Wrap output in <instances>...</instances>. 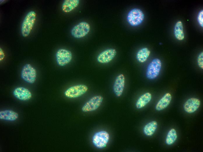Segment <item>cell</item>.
<instances>
[{
  "label": "cell",
  "instance_id": "44dd1931",
  "mask_svg": "<svg viewBox=\"0 0 203 152\" xmlns=\"http://www.w3.org/2000/svg\"><path fill=\"white\" fill-rule=\"evenodd\" d=\"M177 136L176 130L174 128L171 129L168 132L166 139V143L168 145L173 144L176 140Z\"/></svg>",
  "mask_w": 203,
  "mask_h": 152
},
{
  "label": "cell",
  "instance_id": "2e32d148",
  "mask_svg": "<svg viewBox=\"0 0 203 152\" xmlns=\"http://www.w3.org/2000/svg\"><path fill=\"white\" fill-rule=\"evenodd\" d=\"M18 117V114L11 110H5L0 112V119L1 120L13 121Z\"/></svg>",
  "mask_w": 203,
  "mask_h": 152
},
{
  "label": "cell",
  "instance_id": "ac0fdd59",
  "mask_svg": "<svg viewBox=\"0 0 203 152\" xmlns=\"http://www.w3.org/2000/svg\"><path fill=\"white\" fill-rule=\"evenodd\" d=\"M174 34L176 38L179 41L183 40L184 38L183 25L182 21H178L175 23L174 28Z\"/></svg>",
  "mask_w": 203,
  "mask_h": 152
},
{
  "label": "cell",
  "instance_id": "e0dca14e",
  "mask_svg": "<svg viewBox=\"0 0 203 152\" xmlns=\"http://www.w3.org/2000/svg\"><path fill=\"white\" fill-rule=\"evenodd\" d=\"M152 99V95L149 92H146L141 95L137 100L136 103V107L138 109H140L145 106Z\"/></svg>",
  "mask_w": 203,
  "mask_h": 152
},
{
  "label": "cell",
  "instance_id": "9a60e30c",
  "mask_svg": "<svg viewBox=\"0 0 203 152\" xmlns=\"http://www.w3.org/2000/svg\"><path fill=\"white\" fill-rule=\"evenodd\" d=\"M79 3V0H64L62 5V10L64 13L70 12L76 8Z\"/></svg>",
  "mask_w": 203,
  "mask_h": 152
},
{
  "label": "cell",
  "instance_id": "5bb4252c",
  "mask_svg": "<svg viewBox=\"0 0 203 152\" xmlns=\"http://www.w3.org/2000/svg\"><path fill=\"white\" fill-rule=\"evenodd\" d=\"M172 98L170 93H166L157 103L155 106L156 110L160 111L166 108L170 104Z\"/></svg>",
  "mask_w": 203,
  "mask_h": 152
},
{
  "label": "cell",
  "instance_id": "30bf717a",
  "mask_svg": "<svg viewBox=\"0 0 203 152\" xmlns=\"http://www.w3.org/2000/svg\"><path fill=\"white\" fill-rule=\"evenodd\" d=\"M117 54L116 50L113 48L106 49L100 53L97 57L98 62L102 64L107 63L111 61Z\"/></svg>",
  "mask_w": 203,
  "mask_h": 152
},
{
  "label": "cell",
  "instance_id": "7c38bea8",
  "mask_svg": "<svg viewBox=\"0 0 203 152\" xmlns=\"http://www.w3.org/2000/svg\"><path fill=\"white\" fill-rule=\"evenodd\" d=\"M200 101L199 99L192 97L186 101L183 107L186 112L191 113L196 111L200 107Z\"/></svg>",
  "mask_w": 203,
  "mask_h": 152
},
{
  "label": "cell",
  "instance_id": "5b68a950",
  "mask_svg": "<svg viewBox=\"0 0 203 152\" xmlns=\"http://www.w3.org/2000/svg\"><path fill=\"white\" fill-rule=\"evenodd\" d=\"M109 139V135L106 131L102 130L95 133L92 138V142L97 148H102L105 147Z\"/></svg>",
  "mask_w": 203,
  "mask_h": 152
},
{
  "label": "cell",
  "instance_id": "277c9868",
  "mask_svg": "<svg viewBox=\"0 0 203 152\" xmlns=\"http://www.w3.org/2000/svg\"><path fill=\"white\" fill-rule=\"evenodd\" d=\"M37 76L36 69L29 64H26L22 67L21 72L22 79L29 84H33L35 81Z\"/></svg>",
  "mask_w": 203,
  "mask_h": 152
},
{
  "label": "cell",
  "instance_id": "8fae6325",
  "mask_svg": "<svg viewBox=\"0 0 203 152\" xmlns=\"http://www.w3.org/2000/svg\"><path fill=\"white\" fill-rule=\"evenodd\" d=\"M125 84V76L123 74H120L116 77L113 85V91L116 96L119 97L121 96Z\"/></svg>",
  "mask_w": 203,
  "mask_h": 152
},
{
  "label": "cell",
  "instance_id": "9c48e42d",
  "mask_svg": "<svg viewBox=\"0 0 203 152\" xmlns=\"http://www.w3.org/2000/svg\"><path fill=\"white\" fill-rule=\"evenodd\" d=\"M103 98L101 95L95 96L85 103L82 108L84 112H88L97 110L101 105Z\"/></svg>",
  "mask_w": 203,
  "mask_h": 152
},
{
  "label": "cell",
  "instance_id": "7402d4cb",
  "mask_svg": "<svg viewBox=\"0 0 203 152\" xmlns=\"http://www.w3.org/2000/svg\"><path fill=\"white\" fill-rule=\"evenodd\" d=\"M197 63L199 67L201 69H203V52H201L197 58Z\"/></svg>",
  "mask_w": 203,
  "mask_h": 152
},
{
  "label": "cell",
  "instance_id": "7a4b0ae2",
  "mask_svg": "<svg viewBox=\"0 0 203 152\" xmlns=\"http://www.w3.org/2000/svg\"><path fill=\"white\" fill-rule=\"evenodd\" d=\"M127 18L128 23L132 26L135 27L142 23L144 18V15L141 10L135 8L129 12Z\"/></svg>",
  "mask_w": 203,
  "mask_h": 152
},
{
  "label": "cell",
  "instance_id": "ba28073f",
  "mask_svg": "<svg viewBox=\"0 0 203 152\" xmlns=\"http://www.w3.org/2000/svg\"><path fill=\"white\" fill-rule=\"evenodd\" d=\"M56 58L58 65L61 66H64L71 61L72 58V53L69 50L60 49L57 51Z\"/></svg>",
  "mask_w": 203,
  "mask_h": 152
},
{
  "label": "cell",
  "instance_id": "cb8c5ba5",
  "mask_svg": "<svg viewBox=\"0 0 203 152\" xmlns=\"http://www.w3.org/2000/svg\"><path fill=\"white\" fill-rule=\"evenodd\" d=\"M5 55L4 51L1 48H0V61H2L5 57Z\"/></svg>",
  "mask_w": 203,
  "mask_h": 152
},
{
  "label": "cell",
  "instance_id": "d6986e66",
  "mask_svg": "<svg viewBox=\"0 0 203 152\" xmlns=\"http://www.w3.org/2000/svg\"><path fill=\"white\" fill-rule=\"evenodd\" d=\"M150 53V50L146 47L139 49L136 54L137 60L140 63L145 62L147 60Z\"/></svg>",
  "mask_w": 203,
  "mask_h": 152
},
{
  "label": "cell",
  "instance_id": "3957f363",
  "mask_svg": "<svg viewBox=\"0 0 203 152\" xmlns=\"http://www.w3.org/2000/svg\"><path fill=\"white\" fill-rule=\"evenodd\" d=\"M161 60L158 58L153 60L148 66L146 73V77L149 80H153L159 74L162 67Z\"/></svg>",
  "mask_w": 203,
  "mask_h": 152
},
{
  "label": "cell",
  "instance_id": "4fadbf2b",
  "mask_svg": "<svg viewBox=\"0 0 203 152\" xmlns=\"http://www.w3.org/2000/svg\"><path fill=\"white\" fill-rule=\"evenodd\" d=\"M13 93L16 98L21 101H27L32 97L31 91L24 87H19L16 88L13 91Z\"/></svg>",
  "mask_w": 203,
  "mask_h": 152
},
{
  "label": "cell",
  "instance_id": "ffe728a7",
  "mask_svg": "<svg viewBox=\"0 0 203 152\" xmlns=\"http://www.w3.org/2000/svg\"><path fill=\"white\" fill-rule=\"evenodd\" d=\"M157 122L155 121H153L148 123L144 128V134L147 136H152L157 129Z\"/></svg>",
  "mask_w": 203,
  "mask_h": 152
},
{
  "label": "cell",
  "instance_id": "6da1fadb",
  "mask_svg": "<svg viewBox=\"0 0 203 152\" xmlns=\"http://www.w3.org/2000/svg\"><path fill=\"white\" fill-rule=\"evenodd\" d=\"M36 18V13L34 11L29 12L24 17L22 24L21 32L24 37H27L30 34Z\"/></svg>",
  "mask_w": 203,
  "mask_h": 152
},
{
  "label": "cell",
  "instance_id": "52a82bcc",
  "mask_svg": "<svg viewBox=\"0 0 203 152\" xmlns=\"http://www.w3.org/2000/svg\"><path fill=\"white\" fill-rule=\"evenodd\" d=\"M88 87L84 84H80L71 87L64 92L65 96L70 98H75L80 97L87 92Z\"/></svg>",
  "mask_w": 203,
  "mask_h": 152
},
{
  "label": "cell",
  "instance_id": "8992f818",
  "mask_svg": "<svg viewBox=\"0 0 203 152\" xmlns=\"http://www.w3.org/2000/svg\"><path fill=\"white\" fill-rule=\"evenodd\" d=\"M90 30L89 24L85 22H81L75 25L71 29V34L76 38H82L87 35Z\"/></svg>",
  "mask_w": 203,
  "mask_h": 152
},
{
  "label": "cell",
  "instance_id": "603a6c76",
  "mask_svg": "<svg viewBox=\"0 0 203 152\" xmlns=\"http://www.w3.org/2000/svg\"><path fill=\"white\" fill-rule=\"evenodd\" d=\"M197 20L199 25L202 27H203V10H202L199 12L197 17Z\"/></svg>",
  "mask_w": 203,
  "mask_h": 152
}]
</instances>
